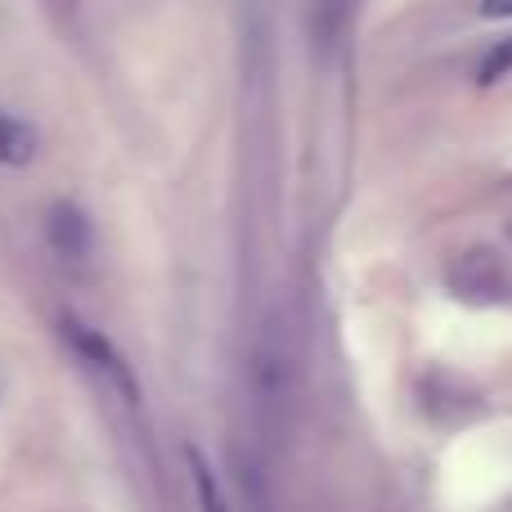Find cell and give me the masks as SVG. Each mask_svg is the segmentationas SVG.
Here are the masks:
<instances>
[{
	"instance_id": "3957f363",
	"label": "cell",
	"mask_w": 512,
	"mask_h": 512,
	"mask_svg": "<svg viewBox=\"0 0 512 512\" xmlns=\"http://www.w3.org/2000/svg\"><path fill=\"white\" fill-rule=\"evenodd\" d=\"M36 158V131L18 117L0 113V162L5 167H27Z\"/></svg>"
},
{
	"instance_id": "7a4b0ae2",
	"label": "cell",
	"mask_w": 512,
	"mask_h": 512,
	"mask_svg": "<svg viewBox=\"0 0 512 512\" xmlns=\"http://www.w3.org/2000/svg\"><path fill=\"white\" fill-rule=\"evenodd\" d=\"M50 248L72 265H86L90 256H95V230H90V221L77 212V207L59 203L50 212Z\"/></svg>"
},
{
	"instance_id": "8992f818",
	"label": "cell",
	"mask_w": 512,
	"mask_h": 512,
	"mask_svg": "<svg viewBox=\"0 0 512 512\" xmlns=\"http://www.w3.org/2000/svg\"><path fill=\"white\" fill-rule=\"evenodd\" d=\"M481 14L486 18H512V0H481Z\"/></svg>"
},
{
	"instance_id": "277c9868",
	"label": "cell",
	"mask_w": 512,
	"mask_h": 512,
	"mask_svg": "<svg viewBox=\"0 0 512 512\" xmlns=\"http://www.w3.org/2000/svg\"><path fill=\"white\" fill-rule=\"evenodd\" d=\"M185 459H189V477H194V495H198V508L203 512H230V504H225V490H221V481H216V472H212V463L203 459V454L189 445L185 450Z\"/></svg>"
},
{
	"instance_id": "5b68a950",
	"label": "cell",
	"mask_w": 512,
	"mask_h": 512,
	"mask_svg": "<svg viewBox=\"0 0 512 512\" xmlns=\"http://www.w3.org/2000/svg\"><path fill=\"white\" fill-rule=\"evenodd\" d=\"M508 68H512V41H508V45H499V50L490 54L486 63H481V68H477V81H481V86H490V81H499Z\"/></svg>"
},
{
	"instance_id": "6da1fadb",
	"label": "cell",
	"mask_w": 512,
	"mask_h": 512,
	"mask_svg": "<svg viewBox=\"0 0 512 512\" xmlns=\"http://www.w3.org/2000/svg\"><path fill=\"white\" fill-rule=\"evenodd\" d=\"M63 337H68L72 346H77V355H86L90 364H95L99 373H108V382H113L117 391H122L126 400H135V382H131V369L122 364V355L113 351V346L104 342L99 333H90L81 319H63Z\"/></svg>"
}]
</instances>
